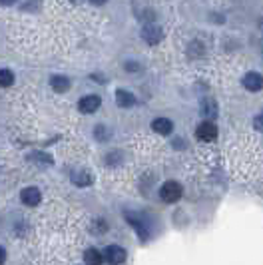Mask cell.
<instances>
[{"label": "cell", "instance_id": "4fadbf2b", "mask_svg": "<svg viewBox=\"0 0 263 265\" xmlns=\"http://www.w3.org/2000/svg\"><path fill=\"white\" fill-rule=\"evenodd\" d=\"M14 84V74L10 70H0V86L2 88H8Z\"/></svg>", "mask_w": 263, "mask_h": 265}, {"label": "cell", "instance_id": "9a60e30c", "mask_svg": "<svg viewBox=\"0 0 263 265\" xmlns=\"http://www.w3.org/2000/svg\"><path fill=\"white\" fill-rule=\"evenodd\" d=\"M203 104H207V110H201V112H203V116L207 114V116H212V118H214V116L218 114V112H216V102L207 100V102H203Z\"/></svg>", "mask_w": 263, "mask_h": 265}, {"label": "cell", "instance_id": "7c38bea8", "mask_svg": "<svg viewBox=\"0 0 263 265\" xmlns=\"http://www.w3.org/2000/svg\"><path fill=\"white\" fill-rule=\"evenodd\" d=\"M94 180H92V176L88 174V172H74L72 174V184H76V186H80V188H86V186H90Z\"/></svg>", "mask_w": 263, "mask_h": 265}, {"label": "cell", "instance_id": "ac0fdd59", "mask_svg": "<svg viewBox=\"0 0 263 265\" xmlns=\"http://www.w3.org/2000/svg\"><path fill=\"white\" fill-rule=\"evenodd\" d=\"M126 70H130V72H138V70H140V64H136V62H126Z\"/></svg>", "mask_w": 263, "mask_h": 265}, {"label": "cell", "instance_id": "2e32d148", "mask_svg": "<svg viewBox=\"0 0 263 265\" xmlns=\"http://www.w3.org/2000/svg\"><path fill=\"white\" fill-rule=\"evenodd\" d=\"M108 136H110V132H106V128H104V126H98V130H96V138H98V140L104 142Z\"/></svg>", "mask_w": 263, "mask_h": 265}, {"label": "cell", "instance_id": "277c9868", "mask_svg": "<svg viewBox=\"0 0 263 265\" xmlns=\"http://www.w3.org/2000/svg\"><path fill=\"white\" fill-rule=\"evenodd\" d=\"M142 38H144L150 46H155L157 42H160V40L164 38V32H162V28H160V26H155V24H148V26H144V28H142Z\"/></svg>", "mask_w": 263, "mask_h": 265}, {"label": "cell", "instance_id": "30bf717a", "mask_svg": "<svg viewBox=\"0 0 263 265\" xmlns=\"http://www.w3.org/2000/svg\"><path fill=\"white\" fill-rule=\"evenodd\" d=\"M50 86H52V90H54V92L64 94V92H68V90H70V80H68L66 76H52Z\"/></svg>", "mask_w": 263, "mask_h": 265}, {"label": "cell", "instance_id": "8992f818", "mask_svg": "<svg viewBox=\"0 0 263 265\" xmlns=\"http://www.w3.org/2000/svg\"><path fill=\"white\" fill-rule=\"evenodd\" d=\"M243 88L249 92H259L263 88V76L257 72H247L243 76Z\"/></svg>", "mask_w": 263, "mask_h": 265}, {"label": "cell", "instance_id": "9c48e42d", "mask_svg": "<svg viewBox=\"0 0 263 265\" xmlns=\"http://www.w3.org/2000/svg\"><path fill=\"white\" fill-rule=\"evenodd\" d=\"M116 104L120 106V108H130V106L136 104V98H134V94L128 92V90H118V92H116Z\"/></svg>", "mask_w": 263, "mask_h": 265}, {"label": "cell", "instance_id": "e0dca14e", "mask_svg": "<svg viewBox=\"0 0 263 265\" xmlns=\"http://www.w3.org/2000/svg\"><path fill=\"white\" fill-rule=\"evenodd\" d=\"M253 128H255L257 132H263V114L253 118Z\"/></svg>", "mask_w": 263, "mask_h": 265}, {"label": "cell", "instance_id": "7a4b0ae2", "mask_svg": "<svg viewBox=\"0 0 263 265\" xmlns=\"http://www.w3.org/2000/svg\"><path fill=\"white\" fill-rule=\"evenodd\" d=\"M195 138L199 142H214L218 138V126L212 122H201L195 130Z\"/></svg>", "mask_w": 263, "mask_h": 265}, {"label": "cell", "instance_id": "ba28073f", "mask_svg": "<svg viewBox=\"0 0 263 265\" xmlns=\"http://www.w3.org/2000/svg\"><path fill=\"white\" fill-rule=\"evenodd\" d=\"M151 128H153V132H157V134L168 136V134H172V130H174V122L168 120V118H155V120L151 122Z\"/></svg>", "mask_w": 263, "mask_h": 265}, {"label": "cell", "instance_id": "5b68a950", "mask_svg": "<svg viewBox=\"0 0 263 265\" xmlns=\"http://www.w3.org/2000/svg\"><path fill=\"white\" fill-rule=\"evenodd\" d=\"M20 199H22L24 205L34 207V205L40 203L42 195H40V189H38V188H24V189L20 191Z\"/></svg>", "mask_w": 263, "mask_h": 265}, {"label": "cell", "instance_id": "52a82bcc", "mask_svg": "<svg viewBox=\"0 0 263 265\" xmlns=\"http://www.w3.org/2000/svg\"><path fill=\"white\" fill-rule=\"evenodd\" d=\"M100 104H102L100 96H84V98L80 100V104H78V108H80L84 114H92V112H96V110L100 108Z\"/></svg>", "mask_w": 263, "mask_h": 265}, {"label": "cell", "instance_id": "5bb4252c", "mask_svg": "<svg viewBox=\"0 0 263 265\" xmlns=\"http://www.w3.org/2000/svg\"><path fill=\"white\" fill-rule=\"evenodd\" d=\"M32 162H38L40 166H44V164H52V160H50V157L48 155H44V153H34V157H32Z\"/></svg>", "mask_w": 263, "mask_h": 265}, {"label": "cell", "instance_id": "6da1fadb", "mask_svg": "<svg viewBox=\"0 0 263 265\" xmlns=\"http://www.w3.org/2000/svg\"><path fill=\"white\" fill-rule=\"evenodd\" d=\"M160 197H162L166 203L178 201V199L182 197V186H180L178 182H174V180L166 182V184L162 186V189H160Z\"/></svg>", "mask_w": 263, "mask_h": 265}, {"label": "cell", "instance_id": "8fae6325", "mask_svg": "<svg viewBox=\"0 0 263 265\" xmlns=\"http://www.w3.org/2000/svg\"><path fill=\"white\" fill-rule=\"evenodd\" d=\"M84 261H86V265H102L104 253H100L98 249H88L84 253Z\"/></svg>", "mask_w": 263, "mask_h": 265}, {"label": "cell", "instance_id": "d6986e66", "mask_svg": "<svg viewBox=\"0 0 263 265\" xmlns=\"http://www.w3.org/2000/svg\"><path fill=\"white\" fill-rule=\"evenodd\" d=\"M6 261V249L2 247V245H0V265H2Z\"/></svg>", "mask_w": 263, "mask_h": 265}, {"label": "cell", "instance_id": "3957f363", "mask_svg": "<svg viewBox=\"0 0 263 265\" xmlns=\"http://www.w3.org/2000/svg\"><path fill=\"white\" fill-rule=\"evenodd\" d=\"M104 259H106L110 265H120L126 261V249L120 245H108L106 251H104Z\"/></svg>", "mask_w": 263, "mask_h": 265}]
</instances>
